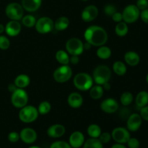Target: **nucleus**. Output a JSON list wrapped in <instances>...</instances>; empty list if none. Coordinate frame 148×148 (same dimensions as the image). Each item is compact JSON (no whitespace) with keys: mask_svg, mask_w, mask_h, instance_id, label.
<instances>
[{"mask_svg":"<svg viewBox=\"0 0 148 148\" xmlns=\"http://www.w3.org/2000/svg\"><path fill=\"white\" fill-rule=\"evenodd\" d=\"M84 37L91 46L99 47L107 43L108 36L106 30L101 26L90 25L85 30Z\"/></svg>","mask_w":148,"mask_h":148,"instance_id":"obj_1","label":"nucleus"},{"mask_svg":"<svg viewBox=\"0 0 148 148\" xmlns=\"http://www.w3.org/2000/svg\"><path fill=\"white\" fill-rule=\"evenodd\" d=\"M93 82L92 77L87 72H79L74 77V85L78 90H89L93 85Z\"/></svg>","mask_w":148,"mask_h":148,"instance_id":"obj_2","label":"nucleus"},{"mask_svg":"<svg viewBox=\"0 0 148 148\" xmlns=\"http://www.w3.org/2000/svg\"><path fill=\"white\" fill-rule=\"evenodd\" d=\"M111 77V70L108 66L101 64L95 68L92 73V79L97 85H103L109 82Z\"/></svg>","mask_w":148,"mask_h":148,"instance_id":"obj_3","label":"nucleus"},{"mask_svg":"<svg viewBox=\"0 0 148 148\" xmlns=\"http://www.w3.org/2000/svg\"><path fill=\"white\" fill-rule=\"evenodd\" d=\"M39 115L38 108L33 106L26 105L25 106L20 108L19 111V119L23 123L30 124L33 123L38 119Z\"/></svg>","mask_w":148,"mask_h":148,"instance_id":"obj_4","label":"nucleus"},{"mask_svg":"<svg viewBox=\"0 0 148 148\" xmlns=\"http://www.w3.org/2000/svg\"><path fill=\"white\" fill-rule=\"evenodd\" d=\"M28 94L22 88H17L11 95V103L13 106L17 108H22L27 105L28 103Z\"/></svg>","mask_w":148,"mask_h":148,"instance_id":"obj_5","label":"nucleus"},{"mask_svg":"<svg viewBox=\"0 0 148 148\" xmlns=\"http://www.w3.org/2000/svg\"><path fill=\"white\" fill-rule=\"evenodd\" d=\"M5 14L10 20H21L24 16V9L21 4L17 2H12L7 4L5 8Z\"/></svg>","mask_w":148,"mask_h":148,"instance_id":"obj_6","label":"nucleus"},{"mask_svg":"<svg viewBox=\"0 0 148 148\" xmlns=\"http://www.w3.org/2000/svg\"><path fill=\"white\" fill-rule=\"evenodd\" d=\"M66 51L71 56H79L83 53L85 48L84 43L78 38H71L65 45Z\"/></svg>","mask_w":148,"mask_h":148,"instance_id":"obj_7","label":"nucleus"},{"mask_svg":"<svg viewBox=\"0 0 148 148\" xmlns=\"http://www.w3.org/2000/svg\"><path fill=\"white\" fill-rule=\"evenodd\" d=\"M72 77V69L69 64L61 65L55 69L53 77L56 82L59 83H64L67 82Z\"/></svg>","mask_w":148,"mask_h":148,"instance_id":"obj_8","label":"nucleus"},{"mask_svg":"<svg viewBox=\"0 0 148 148\" xmlns=\"http://www.w3.org/2000/svg\"><path fill=\"white\" fill-rule=\"evenodd\" d=\"M123 17V21L127 24L134 23L140 18V10L136 4H129L121 12Z\"/></svg>","mask_w":148,"mask_h":148,"instance_id":"obj_9","label":"nucleus"},{"mask_svg":"<svg viewBox=\"0 0 148 148\" xmlns=\"http://www.w3.org/2000/svg\"><path fill=\"white\" fill-rule=\"evenodd\" d=\"M36 31L40 34H47L54 28V22L49 17H40L35 25Z\"/></svg>","mask_w":148,"mask_h":148,"instance_id":"obj_10","label":"nucleus"},{"mask_svg":"<svg viewBox=\"0 0 148 148\" xmlns=\"http://www.w3.org/2000/svg\"><path fill=\"white\" fill-rule=\"evenodd\" d=\"M111 134L112 140L116 143H120V144H127V141L131 137L130 132L127 128L121 127L114 128Z\"/></svg>","mask_w":148,"mask_h":148,"instance_id":"obj_11","label":"nucleus"},{"mask_svg":"<svg viewBox=\"0 0 148 148\" xmlns=\"http://www.w3.org/2000/svg\"><path fill=\"white\" fill-rule=\"evenodd\" d=\"M20 140L27 145H32L37 140L38 134L36 130L30 127H25L20 132Z\"/></svg>","mask_w":148,"mask_h":148,"instance_id":"obj_12","label":"nucleus"},{"mask_svg":"<svg viewBox=\"0 0 148 148\" xmlns=\"http://www.w3.org/2000/svg\"><path fill=\"white\" fill-rule=\"evenodd\" d=\"M143 123V119L139 114L134 113L129 116L127 120V129L131 132H135L140 130Z\"/></svg>","mask_w":148,"mask_h":148,"instance_id":"obj_13","label":"nucleus"},{"mask_svg":"<svg viewBox=\"0 0 148 148\" xmlns=\"http://www.w3.org/2000/svg\"><path fill=\"white\" fill-rule=\"evenodd\" d=\"M98 15V7L93 4H90L83 9L82 13H81V18L85 23H90V22H92L95 20Z\"/></svg>","mask_w":148,"mask_h":148,"instance_id":"obj_14","label":"nucleus"},{"mask_svg":"<svg viewBox=\"0 0 148 148\" xmlns=\"http://www.w3.org/2000/svg\"><path fill=\"white\" fill-rule=\"evenodd\" d=\"M100 108L106 114H114L118 111L119 105L116 100L112 98H108L101 102Z\"/></svg>","mask_w":148,"mask_h":148,"instance_id":"obj_15","label":"nucleus"},{"mask_svg":"<svg viewBox=\"0 0 148 148\" xmlns=\"http://www.w3.org/2000/svg\"><path fill=\"white\" fill-rule=\"evenodd\" d=\"M85 141V138L83 133L82 132L75 131L70 134L68 143L72 148H80L83 146Z\"/></svg>","mask_w":148,"mask_h":148,"instance_id":"obj_16","label":"nucleus"},{"mask_svg":"<svg viewBox=\"0 0 148 148\" xmlns=\"http://www.w3.org/2000/svg\"><path fill=\"white\" fill-rule=\"evenodd\" d=\"M66 132V128L60 124H55L50 126L47 129L46 134L49 137L53 139H58L63 137Z\"/></svg>","mask_w":148,"mask_h":148,"instance_id":"obj_17","label":"nucleus"},{"mask_svg":"<svg viewBox=\"0 0 148 148\" xmlns=\"http://www.w3.org/2000/svg\"><path fill=\"white\" fill-rule=\"evenodd\" d=\"M22 30L21 24L17 20H10L5 25V33L10 37L18 36Z\"/></svg>","mask_w":148,"mask_h":148,"instance_id":"obj_18","label":"nucleus"},{"mask_svg":"<svg viewBox=\"0 0 148 148\" xmlns=\"http://www.w3.org/2000/svg\"><path fill=\"white\" fill-rule=\"evenodd\" d=\"M67 103L71 108H78L82 106L83 103V98L79 92H73L68 96Z\"/></svg>","mask_w":148,"mask_h":148,"instance_id":"obj_19","label":"nucleus"},{"mask_svg":"<svg viewBox=\"0 0 148 148\" xmlns=\"http://www.w3.org/2000/svg\"><path fill=\"white\" fill-rule=\"evenodd\" d=\"M42 4V0H22L21 5L23 9L28 12L37 11Z\"/></svg>","mask_w":148,"mask_h":148,"instance_id":"obj_20","label":"nucleus"},{"mask_svg":"<svg viewBox=\"0 0 148 148\" xmlns=\"http://www.w3.org/2000/svg\"><path fill=\"white\" fill-rule=\"evenodd\" d=\"M124 61L126 64L131 66H135L139 64L140 62V56L137 52L129 51L124 54Z\"/></svg>","mask_w":148,"mask_h":148,"instance_id":"obj_21","label":"nucleus"},{"mask_svg":"<svg viewBox=\"0 0 148 148\" xmlns=\"http://www.w3.org/2000/svg\"><path fill=\"white\" fill-rule=\"evenodd\" d=\"M14 83L17 88L24 89L30 85V79L29 76H27L25 74H20L16 77Z\"/></svg>","mask_w":148,"mask_h":148,"instance_id":"obj_22","label":"nucleus"},{"mask_svg":"<svg viewBox=\"0 0 148 148\" xmlns=\"http://www.w3.org/2000/svg\"><path fill=\"white\" fill-rule=\"evenodd\" d=\"M69 25V20L65 16H62L54 22V28L58 31H63L67 29Z\"/></svg>","mask_w":148,"mask_h":148,"instance_id":"obj_23","label":"nucleus"},{"mask_svg":"<svg viewBox=\"0 0 148 148\" xmlns=\"http://www.w3.org/2000/svg\"><path fill=\"white\" fill-rule=\"evenodd\" d=\"M135 103L140 108L148 105V92L145 90L140 91L135 98Z\"/></svg>","mask_w":148,"mask_h":148,"instance_id":"obj_24","label":"nucleus"},{"mask_svg":"<svg viewBox=\"0 0 148 148\" xmlns=\"http://www.w3.org/2000/svg\"><path fill=\"white\" fill-rule=\"evenodd\" d=\"M104 91L105 90L103 88L102 85L96 84V85H92L90 89L89 90L90 96L94 100L101 99L103 95Z\"/></svg>","mask_w":148,"mask_h":148,"instance_id":"obj_25","label":"nucleus"},{"mask_svg":"<svg viewBox=\"0 0 148 148\" xmlns=\"http://www.w3.org/2000/svg\"><path fill=\"white\" fill-rule=\"evenodd\" d=\"M113 70L118 76H124L127 72V68L125 63L121 61H116L113 64Z\"/></svg>","mask_w":148,"mask_h":148,"instance_id":"obj_26","label":"nucleus"},{"mask_svg":"<svg viewBox=\"0 0 148 148\" xmlns=\"http://www.w3.org/2000/svg\"><path fill=\"white\" fill-rule=\"evenodd\" d=\"M96 54L97 56L99 59H103V60H106V59H108L111 57V54H112V52H111V49L109 47L103 45V46H101L98 47L96 52Z\"/></svg>","mask_w":148,"mask_h":148,"instance_id":"obj_27","label":"nucleus"},{"mask_svg":"<svg viewBox=\"0 0 148 148\" xmlns=\"http://www.w3.org/2000/svg\"><path fill=\"white\" fill-rule=\"evenodd\" d=\"M102 130L101 127L96 124H90L87 129V133L91 138H98L101 135Z\"/></svg>","mask_w":148,"mask_h":148,"instance_id":"obj_28","label":"nucleus"},{"mask_svg":"<svg viewBox=\"0 0 148 148\" xmlns=\"http://www.w3.org/2000/svg\"><path fill=\"white\" fill-rule=\"evenodd\" d=\"M56 61L62 65L69 64V56L66 51L59 50L56 51L55 55Z\"/></svg>","mask_w":148,"mask_h":148,"instance_id":"obj_29","label":"nucleus"},{"mask_svg":"<svg viewBox=\"0 0 148 148\" xmlns=\"http://www.w3.org/2000/svg\"><path fill=\"white\" fill-rule=\"evenodd\" d=\"M129 32V27L127 25V23L125 22L121 21L116 24L115 27V33L119 37H124L127 36Z\"/></svg>","mask_w":148,"mask_h":148,"instance_id":"obj_30","label":"nucleus"},{"mask_svg":"<svg viewBox=\"0 0 148 148\" xmlns=\"http://www.w3.org/2000/svg\"><path fill=\"white\" fill-rule=\"evenodd\" d=\"M82 148H103V144L98 140V138H91L85 141Z\"/></svg>","mask_w":148,"mask_h":148,"instance_id":"obj_31","label":"nucleus"},{"mask_svg":"<svg viewBox=\"0 0 148 148\" xmlns=\"http://www.w3.org/2000/svg\"><path fill=\"white\" fill-rule=\"evenodd\" d=\"M21 20L23 25L26 27H29V28L34 27L36 21H37L36 17L32 14H27V15L23 16Z\"/></svg>","mask_w":148,"mask_h":148,"instance_id":"obj_32","label":"nucleus"},{"mask_svg":"<svg viewBox=\"0 0 148 148\" xmlns=\"http://www.w3.org/2000/svg\"><path fill=\"white\" fill-rule=\"evenodd\" d=\"M133 99H134V97H133L132 93L129 91H125L121 94L120 97V102L124 106H128L132 103Z\"/></svg>","mask_w":148,"mask_h":148,"instance_id":"obj_33","label":"nucleus"},{"mask_svg":"<svg viewBox=\"0 0 148 148\" xmlns=\"http://www.w3.org/2000/svg\"><path fill=\"white\" fill-rule=\"evenodd\" d=\"M38 111L39 114L40 115H46L48 114L51 110V105L50 103L47 101H43L40 103V104L38 106Z\"/></svg>","mask_w":148,"mask_h":148,"instance_id":"obj_34","label":"nucleus"},{"mask_svg":"<svg viewBox=\"0 0 148 148\" xmlns=\"http://www.w3.org/2000/svg\"><path fill=\"white\" fill-rule=\"evenodd\" d=\"M49 148H72V147L69 145L68 142L58 140V141L53 142Z\"/></svg>","mask_w":148,"mask_h":148,"instance_id":"obj_35","label":"nucleus"},{"mask_svg":"<svg viewBox=\"0 0 148 148\" xmlns=\"http://www.w3.org/2000/svg\"><path fill=\"white\" fill-rule=\"evenodd\" d=\"M10 46V40L5 36H0V49L7 50Z\"/></svg>","mask_w":148,"mask_h":148,"instance_id":"obj_36","label":"nucleus"},{"mask_svg":"<svg viewBox=\"0 0 148 148\" xmlns=\"http://www.w3.org/2000/svg\"><path fill=\"white\" fill-rule=\"evenodd\" d=\"M104 13L106 14L107 16H111L114 14L115 12H117V8L116 7V6H114V4H108L104 7Z\"/></svg>","mask_w":148,"mask_h":148,"instance_id":"obj_37","label":"nucleus"},{"mask_svg":"<svg viewBox=\"0 0 148 148\" xmlns=\"http://www.w3.org/2000/svg\"><path fill=\"white\" fill-rule=\"evenodd\" d=\"M98 140H99L103 145L107 144V143H108L111 140H112L111 134V133L108 132H102L101 135L98 137Z\"/></svg>","mask_w":148,"mask_h":148,"instance_id":"obj_38","label":"nucleus"},{"mask_svg":"<svg viewBox=\"0 0 148 148\" xmlns=\"http://www.w3.org/2000/svg\"><path fill=\"white\" fill-rule=\"evenodd\" d=\"M7 138H8V140L12 143H16L20 140V133L17 132H11L8 134V136H7Z\"/></svg>","mask_w":148,"mask_h":148,"instance_id":"obj_39","label":"nucleus"},{"mask_svg":"<svg viewBox=\"0 0 148 148\" xmlns=\"http://www.w3.org/2000/svg\"><path fill=\"white\" fill-rule=\"evenodd\" d=\"M127 145L129 148H139L140 146V141L135 137H130L127 141Z\"/></svg>","mask_w":148,"mask_h":148,"instance_id":"obj_40","label":"nucleus"},{"mask_svg":"<svg viewBox=\"0 0 148 148\" xmlns=\"http://www.w3.org/2000/svg\"><path fill=\"white\" fill-rule=\"evenodd\" d=\"M136 6L140 10H145L148 8V0H137Z\"/></svg>","mask_w":148,"mask_h":148,"instance_id":"obj_41","label":"nucleus"},{"mask_svg":"<svg viewBox=\"0 0 148 148\" xmlns=\"http://www.w3.org/2000/svg\"><path fill=\"white\" fill-rule=\"evenodd\" d=\"M143 120L148 121V105L140 108V114Z\"/></svg>","mask_w":148,"mask_h":148,"instance_id":"obj_42","label":"nucleus"},{"mask_svg":"<svg viewBox=\"0 0 148 148\" xmlns=\"http://www.w3.org/2000/svg\"><path fill=\"white\" fill-rule=\"evenodd\" d=\"M140 17L145 23L148 24V8L143 10L140 12Z\"/></svg>","mask_w":148,"mask_h":148,"instance_id":"obj_43","label":"nucleus"},{"mask_svg":"<svg viewBox=\"0 0 148 148\" xmlns=\"http://www.w3.org/2000/svg\"><path fill=\"white\" fill-rule=\"evenodd\" d=\"M111 18H112V20L116 23L123 21L122 14H121V12H116L114 13V14L111 16Z\"/></svg>","mask_w":148,"mask_h":148,"instance_id":"obj_44","label":"nucleus"},{"mask_svg":"<svg viewBox=\"0 0 148 148\" xmlns=\"http://www.w3.org/2000/svg\"><path fill=\"white\" fill-rule=\"evenodd\" d=\"M79 62V56H71L69 57V62L72 64H77Z\"/></svg>","mask_w":148,"mask_h":148,"instance_id":"obj_45","label":"nucleus"},{"mask_svg":"<svg viewBox=\"0 0 148 148\" xmlns=\"http://www.w3.org/2000/svg\"><path fill=\"white\" fill-rule=\"evenodd\" d=\"M17 88L16 87V85H14V83L10 84V85H8V90H9V92H13L16 89H17Z\"/></svg>","mask_w":148,"mask_h":148,"instance_id":"obj_46","label":"nucleus"},{"mask_svg":"<svg viewBox=\"0 0 148 148\" xmlns=\"http://www.w3.org/2000/svg\"><path fill=\"white\" fill-rule=\"evenodd\" d=\"M111 148H127L124 144H120V143H115L111 146Z\"/></svg>","mask_w":148,"mask_h":148,"instance_id":"obj_47","label":"nucleus"},{"mask_svg":"<svg viewBox=\"0 0 148 148\" xmlns=\"http://www.w3.org/2000/svg\"><path fill=\"white\" fill-rule=\"evenodd\" d=\"M102 86L104 90H111V84L109 83V82H106V83H104Z\"/></svg>","mask_w":148,"mask_h":148,"instance_id":"obj_48","label":"nucleus"},{"mask_svg":"<svg viewBox=\"0 0 148 148\" xmlns=\"http://www.w3.org/2000/svg\"><path fill=\"white\" fill-rule=\"evenodd\" d=\"M4 32H5V26L2 24H0V34H2Z\"/></svg>","mask_w":148,"mask_h":148,"instance_id":"obj_49","label":"nucleus"},{"mask_svg":"<svg viewBox=\"0 0 148 148\" xmlns=\"http://www.w3.org/2000/svg\"><path fill=\"white\" fill-rule=\"evenodd\" d=\"M28 148H41V147L37 145H33V146H30V147H29Z\"/></svg>","mask_w":148,"mask_h":148,"instance_id":"obj_50","label":"nucleus"},{"mask_svg":"<svg viewBox=\"0 0 148 148\" xmlns=\"http://www.w3.org/2000/svg\"><path fill=\"white\" fill-rule=\"evenodd\" d=\"M146 81H147V82L148 84V74L147 75V76H146Z\"/></svg>","mask_w":148,"mask_h":148,"instance_id":"obj_51","label":"nucleus"},{"mask_svg":"<svg viewBox=\"0 0 148 148\" xmlns=\"http://www.w3.org/2000/svg\"><path fill=\"white\" fill-rule=\"evenodd\" d=\"M80 1H88V0H80Z\"/></svg>","mask_w":148,"mask_h":148,"instance_id":"obj_52","label":"nucleus"}]
</instances>
